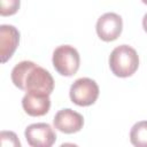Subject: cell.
Segmentation results:
<instances>
[{"instance_id": "6da1fadb", "label": "cell", "mask_w": 147, "mask_h": 147, "mask_svg": "<svg viewBox=\"0 0 147 147\" xmlns=\"http://www.w3.org/2000/svg\"><path fill=\"white\" fill-rule=\"evenodd\" d=\"M11 80L16 87L26 92L49 95L54 90L52 75L32 61L17 63L11 70Z\"/></svg>"}, {"instance_id": "7a4b0ae2", "label": "cell", "mask_w": 147, "mask_h": 147, "mask_svg": "<svg viewBox=\"0 0 147 147\" xmlns=\"http://www.w3.org/2000/svg\"><path fill=\"white\" fill-rule=\"evenodd\" d=\"M109 67L117 77L132 76L139 67V56L136 49L129 45L117 46L109 56Z\"/></svg>"}, {"instance_id": "3957f363", "label": "cell", "mask_w": 147, "mask_h": 147, "mask_svg": "<svg viewBox=\"0 0 147 147\" xmlns=\"http://www.w3.org/2000/svg\"><path fill=\"white\" fill-rule=\"evenodd\" d=\"M79 53L74 46L62 45L55 48L53 53V65L62 76H72L79 69Z\"/></svg>"}, {"instance_id": "277c9868", "label": "cell", "mask_w": 147, "mask_h": 147, "mask_svg": "<svg viewBox=\"0 0 147 147\" xmlns=\"http://www.w3.org/2000/svg\"><path fill=\"white\" fill-rule=\"evenodd\" d=\"M69 94L71 101L77 106H91L99 96V86L93 79L83 77L71 85Z\"/></svg>"}, {"instance_id": "5b68a950", "label": "cell", "mask_w": 147, "mask_h": 147, "mask_svg": "<svg viewBox=\"0 0 147 147\" xmlns=\"http://www.w3.org/2000/svg\"><path fill=\"white\" fill-rule=\"evenodd\" d=\"M25 139L32 147H51L56 140V134L47 123H34L25 129Z\"/></svg>"}, {"instance_id": "8992f818", "label": "cell", "mask_w": 147, "mask_h": 147, "mask_svg": "<svg viewBox=\"0 0 147 147\" xmlns=\"http://www.w3.org/2000/svg\"><path fill=\"white\" fill-rule=\"evenodd\" d=\"M95 29L100 39L103 41H113L122 33V17L116 13H106L99 17Z\"/></svg>"}, {"instance_id": "52a82bcc", "label": "cell", "mask_w": 147, "mask_h": 147, "mask_svg": "<svg viewBox=\"0 0 147 147\" xmlns=\"http://www.w3.org/2000/svg\"><path fill=\"white\" fill-rule=\"evenodd\" d=\"M53 123L55 129L63 133H75L80 131V129L83 127L84 118L79 113L70 108H65L59 110L55 114Z\"/></svg>"}, {"instance_id": "ba28073f", "label": "cell", "mask_w": 147, "mask_h": 147, "mask_svg": "<svg viewBox=\"0 0 147 147\" xmlns=\"http://www.w3.org/2000/svg\"><path fill=\"white\" fill-rule=\"evenodd\" d=\"M22 107L24 111L33 117L44 116L51 108V99L47 94L26 92L22 99Z\"/></svg>"}, {"instance_id": "9c48e42d", "label": "cell", "mask_w": 147, "mask_h": 147, "mask_svg": "<svg viewBox=\"0 0 147 147\" xmlns=\"http://www.w3.org/2000/svg\"><path fill=\"white\" fill-rule=\"evenodd\" d=\"M20 41V32L13 25L2 24L0 26V55L1 61L7 62L16 51Z\"/></svg>"}, {"instance_id": "30bf717a", "label": "cell", "mask_w": 147, "mask_h": 147, "mask_svg": "<svg viewBox=\"0 0 147 147\" xmlns=\"http://www.w3.org/2000/svg\"><path fill=\"white\" fill-rule=\"evenodd\" d=\"M130 140L133 146L147 147V121L136 123L130 131Z\"/></svg>"}, {"instance_id": "8fae6325", "label": "cell", "mask_w": 147, "mask_h": 147, "mask_svg": "<svg viewBox=\"0 0 147 147\" xmlns=\"http://www.w3.org/2000/svg\"><path fill=\"white\" fill-rule=\"evenodd\" d=\"M0 14L1 16L14 15L20 8V0H0Z\"/></svg>"}, {"instance_id": "7c38bea8", "label": "cell", "mask_w": 147, "mask_h": 147, "mask_svg": "<svg viewBox=\"0 0 147 147\" xmlns=\"http://www.w3.org/2000/svg\"><path fill=\"white\" fill-rule=\"evenodd\" d=\"M0 138H1V145L2 146H7V144L9 146H21V142L14 132L2 131L0 134Z\"/></svg>"}, {"instance_id": "4fadbf2b", "label": "cell", "mask_w": 147, "mask_h": 147, "mask_svg": "<svg viewBox=\"0 0 147 147\" xmlns=\"http://www.w3.org/2000/svg\"><path fill=\"white\" fill-rule=\"evenodd\" d=\"M142 26H144V30L147 32V14H145V16L142 18Z\"/></svg>"}, {"instance_id": "5bb4252c", "label": "cell", "mask_w": 147, "mask_h": 147, "mask_svg": "<svg viewBox=\"0 0 147 147\" xmlns=\"http://www.w3.org/2000/svg\"><path fill=\"white\" fill-rule=\"evenodd\" d=\"M141 1H142L144 3H146V5H147V0H141Z\"/></svg>"}]
</instances>
